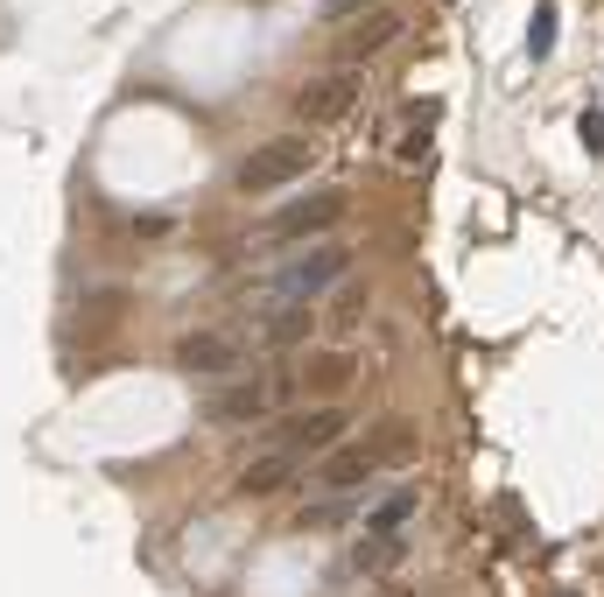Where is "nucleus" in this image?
Wrapping results in <instances>:
<instances>
[{"label":"nucleus","instance_id":"7","mask_svg":"<svg viewBox=\"0 0 604 597\" xmlns=\"http://www.w3.org/2000/svg\"><path fill=\"white\" fill-rule=\"evenodd\" d=\"M274 394H282L274 380H240V386H226V394L204 401V415H211V422H254V415H268Z\"/></svg>","mask_w":604,"mask_h":597},{"label":"nucleus","instance_id":"10","mask_svg":"<svg viewBox=\"0 0 604 597\" xmlns=\"http://www.w3.org/2000/svg\"><path fill=\"white\" fill-rule=\"evenodd\" d=\"M394 36H401V22H394V14H365V22L345 36V56H373L380 42H394Z\"/></svg>","mask_w":604,"mask_h":597},{"label":"nucleus","instance_id":"2","mask_svg":"<svg viewBox=\"0 0 604 597\" xmlns=\"http://www.w3.org/2000/svg\"><path fill=\"white\" fill-rule=\"evenodd\" d=\"M303 169H309V141H303V134H282V141H260L254 155L240 162L232 183H240L246 198H260V190H288Z\"/></svg>","mask_w":604,"mask_h":597},{"label":"nucleus","instance_id":"12","mask_svg":"<svg viewBox=\"0 0 604 597\" xmlns=\"http://www.w3.org/2000/svg\"><path fill=\"white\" fill-rule=\"evenodd\" d=\"M303 380H309V386H345V380H351V358H309Z\"/></svg>","mask_w":604,"mask_h":597},{"label":"nucleus","instance_id":"4","mask_svg":"<svg viewBox=\"0 0 604 597\" xmlns=\"http://www.w3.org/2000/svg\"><path fill=\"white\" fill-rule=\"evenodd\" d=\"M345 267H351L345 246H317V253H303V261L274 267V295H282V303H303V295H317L323 281H337Z\"/></svg>","mask_w":604,"mask_h":597},{"label":"nucleus","instance_id":"8","mask_svg":"<svg viewBox=\"0 0 604 597\" xmlns=\"http://www.w3.org/2000/svg\"><path fill=\"white\" fill-rule=\"evenodd\" d=\"M373 465H387V450H380V436L373 443H351V450H337L331 465H323V485H365V478H373Z\"/></svg>","mask_w":604,"mask_h":597},{"label":"nucleus","instance_id":"15","mask_svg":"<svg viewBox=\"0 0 604 597\" xmlns=\"http://www.w3.org/2000/svg\"><path fill=\"white\" fill-rule=\"evenodd\" d=\"M359 8H373V0H323V14H331V22H345V14H359Z\"/></svg>","mask_w":604,"mask_h":597},{"label":"nucleus","instance_id":"11","mask_svg":"<svg viewBox=\"0 0 604 597\" xmlns=\"http://www.w3.org/2000/svg\"><path fill=\"white\" fill-rule=\"evenodd\" d=\"M408 520H415V492H387V499L365 513V528H373V534H401Z\"/></svg>","mask_w":604,"mask_h":597},{"label":"nucleus","instance_id":"14","mask_svg":"<svg viewBox=\"0 0 604 597\" xmlns=\"http://www.w3.org/2000/svg\"><path fill=\"white\" fill-rule=\"evenodd\" d=\"M303 323H309L303 309H288V317H274V323H268V345H296V338H303Z\"/></svg>","mask_w":604,"mask_h":597},{"label":"nucleus","instance_id":"1","mask_svg":"<svg viewBox=\"0 0 604 597\" xmlns=\"http://www.w3.org/2000/svg\"><path fill=\"white\" fill-rule=\"evenodd\" d=\"M337 218H345V190H303V198H288L282 212L268 218L260 246H296V239H317V232H331Z\"/></svg>","mask_w":604,"mask_h":597},{"label":"nucleus","instance_id":"3","mask_svg":"<svg viewBox=\"0 0 604 597\" xmlns=\"http://www.w3.org/2000/svg\"><path fill=\"white\" fill-rule=\"evenodd\" d=\"M359 106V71H323V78H309L296 92V113L309 127H331V119H345Z\"/></svg>","mask_w":604,"mask_h":597},{"label":"nucleus","instance_id":"13","mask_svg":"<svg viewBox=\"0 0 604 597\" xmlns=\"http://www.w3.org/2000/svg\"><path fill=\"white\" fill-rule=\"evenodd\" d=\"M549 42H555V8L541 0V8H535V28H527V56H549Z\"/></svg>","mask_w":604,"mask_h":597},{"label":"nucleus","instance_id":"9","mask_svg":"<svg viewBox=\"0 0 604 597\" xmlns=\"http://www.w3.org/2000/svg\"><path fill=\"white\" fill-rule=\"evenodd\" d=\"M303 457H288V450H268L260 465H246L240 471V492H274V485H288V471H296Z\"/></svg>","mask_w":604,"mask_h":597},{"label":"nucleus","instance_id":"5","mask_svg":"<svg viewBox=\"0 0 604 597\" xmlns=\"http://www.w3.org/2000/svg\"><path fill=\"white\" fill-rule=\"evenodd\" d=\"M345 436V415L337 408H309V415H288L282 429L268 436V450H288V457H309V450H331Z\"/></svg>","mask_w":604,"mask_h":597},{"label":"nucleus","instance_id":"6","mask_svg":"<svg viewBox=\"0 0 604 597\" xmlns=\"http://www.w3.org/2000/svg\"><path fill=\"white\" fill-rule=\"evenodd\" d=\"M240 358H246V338H226V331L176 338V366H183V372H232Z\"/></svg>","mask_w":604,"mask_h":597}]
</instances>
